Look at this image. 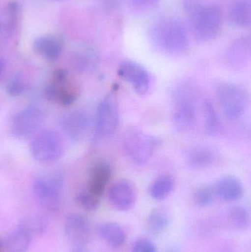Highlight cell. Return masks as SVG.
<instances>
[{
  "instance_id": "23",
  "label": "cell",
  "mask_w": 251,
  "mask_h": 252,
  "mask_svg": "<svg viewBox=\"0 0 251 252\" xmlns=\"http://www.w3.org/2000/svg\"><path fill=\"white\" fill-rule=\"evenodd\" d=\"M170 223V216L163 209H155L150 212L147 220V228L153 235L163 233Z\"/></svg>"
},
{
  "instance_id": "16",
  "label": "cell",
  "mask_w": 251,
  "mask_h": 252,
  "mask_svg": "<svg viewBox=\"0 0 251 252\" xmlns=\"http://www.w3.org/2000/svg\"><path fill=\"white\" fill-rule=\"evenodd\" d=\"M18 6L9 4L0 13V49L6 45L14 30L17 19Z\"/></svg>"
},
{
  "instance_id": "35",
  "label": "cell",
  "mask_w": 251,
  "mask_h": 252,
  "mask_svg": "<svg viewBox=\"0 0 251 252\" xmlns=\"http://www.w3.org/2000/svg\"><path fill=\"white\" fill-rule=\"evenodd\" d=\"M0 249H1V242H0Z\"/></svg>"
},
{
  "instance_id": "9",
  "label": "cell",
  "mask_w": 251,
  "mask_h": 252,
  "mask_svg": "<svg viewBox=\"0 0 251 252\" xmlns=\"http://www.w3.org/2000/svg\"><path fill=\"white\" fill-rule=\"evenodd\" d=\"M45 115L40 108L29 106L13 117L10 133L16 139H25L38 131L43 125Z\"/></svg>"
},
{
  "instance_id": "29",
  "label": "cell",
  "mask_w": 251,
  "mask_h": 252,
  "mask_svg": "<svg viewBox=\"0 0 251 252\" xmlns=\"http://www.w3.org/2000/svg\"><path fill=\"white\" fill-rule=\"evenodd\" d=\"M215 198V192L210 187H203L196 192L195 201L200 207H206L212 204Z\"/></svg>"
},
{
  "instance_id": "21",
  "label": "cell",
  "mask_w": 251,
  "mask_h": 252,
  "mask_svg": "<svg viewBox=\"0 0 251 252\" xmlns=\"http://www.w3.org/2000/svg\"><path fill=\"white\" fill-rule=\"evenodd\" d=\"M30 244V235L25 227L18 228L6 238L4 247L7 252H27Z\"/></svg>"
},
{
  "instance_id": "17",
  "label": "cell",
  "mask_w": 251,
  "mask_h": 252,
  "mask_svg": "<svg viewBox=\"0 0 251 252\" xmlns=\"http://www.w3.org/2000/svg\"><path fill=\"white\" fill-rule=\"evenodd\" d=\"M33 49L37 54L48 62H55L61 53V44L53 36H41L35 40Z\"/></svg>"
},
{
  "instance_id": "32",
  "label": "cell",
  "mask_w": 251,
  "mask_h": 252,
  "mask_svg": "<svg viewBox=\"0 0 251 252\" xmlns=\"http://www.w3.org/2000/svg\"><path fill=\"white\" fill-rule=\"evenodd\" d=\"M137 5L142 7H150L156 5L160 0H132Z\"/></svg>"
},
{
  "instance_id": "2",
  "label": "cell",
  "mask_w": 251,
  "mask_h": 252,
  "mask_svg": "<svg viewBox=\"0 0 251 252\" xmlns=\"http://www.w3.org/2000/svg\"><path fill=\"white\" fill-rule=\"evenodd\" d=\"M217 95L225 118L236 121L243 116L249 103L247 93L234 83L224 82L217 88Z\"/></svg>"
},
{
  "instance_id": "25",
  "label": "cell",
  "mask_w": 251,
  "mask_h": 252,
  "mask_svg": "<svg viewBox=\"0 0 251 252\" xmlns=\"http://www.w3.org/2000/svg\"><path fill=\"white\" fill-rule=\"evenodd\" d=\"M205 127L208 134L215 136L220 128V120L213 103L210 100H206L203 103Z\"/></svg>"
},
{
  "instance_id": "28",
  "label": "cell",
  "mask_w": 251,
  "mask_h": 252,
  "mask_svg": "<svg viewBox=\"0 0 251 252\" xmlns=\"http://www.w3.org/2000/svg\"><path fill=\"white\" fill-rule=\"evenodd\" d=\"M26 85L20 73L15 74L6 84V92L9 95L17 97L25 92Z\"/></svg>"
},
{
  "instance_id": "30",
  "label": "cell",
  "mask_w": 251,
  "mask_h": 252,
  "mask_svg": "<svg viewBox=\"0 0 251 252\" xmlns=\"http://www.w3.org/2000/svg\"><path fill=\"white\" fill-rule=\"evenodd\" d=\"M131 252H157L156 246L147 239H139L134 244Z\"/></svg>"
},
{
  "instance_id": "14",
  "label": "cell",
  "mask_w": 251,
  "mask_h": 252,
  "mask_svg": "<svg viewBox=\"0 0 251 252\" xmlns=\"http://www.w3.org/2000/svg\"><path fill=\"white\" fill-rule=\"evenodd\" d=\"M112 168L106 162L97 163L90 173L88 189L91 193L100 198L103 196L108 184L112 178Z\"/></svg>"
},
{
  "instance_id": "1",
  "label": "cell",
  "mask_w": 251,
  "mask_h": 252,
  "mask_svg": "<svg viewBox=\"0 0 251 252\" xmlns=\"http://www.w3.org/2000/svg\"><path fill=\"white\" fill-rule=\"evenodd\" d=\"M153 44L170 55H181L187 51L189 38L184 25L175 19L158 22L151 31Z\"/></svg>"
},
{
  "instance_id": "11",
  "label": "cell",
  "mask_w": 251,
  "mask_h": 252,
  "mask_svg": "<svg viewBox=\"0 0 251 252\" xmlns=\"http://www.w3.org/2000/svg\"><path fill=\"white\" fill-rule=\"evenodd\" d=\"M118 75L129 83L139 95H144L148 92L150 75L141 65L131 61H125L119 65Z\"/></svg>"
},
{
  "instance_id": "5",
  "label": "cell",
  "mask_w": 251,
  "mask_h": 252,
  "mask_svg": "<svg viewBox=\"0 0 251 252\" xmlns=\"http://www.w3.org/2000/svg\"><path fill=\"white\" fill-rule=\"evenodd\" d=\"M221 24L222 13L217 5H201L193 13V30L200 41L214 39L221 30Z\"/></svg>"
},
{
  "instance_id": "33",
  "label": "cell",
  "mask_w": 251,
  "mask_h": 252,
  "mask_svg": "<svg viewBox=\"0 0 251 252\" xmlns=\"http://www.w3.org/2000/svg\"><path fill=\"white\" fill-rule=\"evenodd\" d=\"M72 252H87L85 251V249L84 247H75Z\"/></svg>"
},
{
  "instance_id": "24",
  "label": "cell",
  "mask_w": 251,
  "mask_h": 252,
  "mask_svg": "<svg viewBox=\"0 0 251 252\" xmlns=\"http://www.w3.org/2000/svg\"><path fill=\"white\" fill-rule=\"evenodd\" d=\"M175 188V181L169 175H164L158 178L149 189L150 197L156 201L165 199Z\"/></svg>"
},
{
  "instance_id": "4",
  "label": "cell",
  "mask_w": 251,
  "mask_h": 252,
  "mask_svg": "<svg viewBox=\"0 0 251 252\" xmlns=\"http://www.w3.org/2000/svg\"><path fill=\"white\" fill-rule=\"evenodd\" d=\"M160 138L140 130H134L127 133L124 147L127 154L136 164H145L162 145Z\"/></svg>"
},
{
  "instance_id": "7",
  "label": "cell",
  "mask_w": 251,
  "mask_h": 252,
  "mask_svg": "<svg viewBox=\"0 0 251 252\" xmlns=\"http://www.w3.org/2000/svg\"><path fill=\"white\" fill-rule=\"evenodd\" d=\"M30 152L34 159L38 162H53L63 156L64 144L57 132L44 130L32 139Z\"/></svg>"
},
{
  "instance_id": "31",
  "label": "cell",
  "mask_w": 251,
  "mask_h": 252,
  "mask_svg": "<svg viewBox=\"0 0 251 252\" xmlns=\"http://www.w3.org/2000/svg\"><path fill=\"white\" fill-rule=\"evenodd\" d=\"M68 73L64 69H58L53 75V81L56 83H64L67 81Z\"/></svg>"
},
{
  "instance_id": "3",
  "label": "cell",
  "mask_w": 251,
  "mask_h": 252,
  "mask_svg": "<svg viewBox=\"0 0 251 252\" xmlns=\"http://www.w3.org/2000/svg\"><path fill=\"white\" fill-rule=\"evenodd\" d=\"M63 177L60 172L40 176L33 183L35 196L47 210L56 211L63 199Z\"/></svg>"
},
{
  "instance_id": "26",
  "label": "cell",
  "mask_w": 251,
  "mask_h": 252,
  "mask_svg": "<svg viewBox=\"0 0 251 252\" xmlns=\"http://www.w3.org/2000/svg\"><path fill=\"white\" fill-rule=\"evenodd\" d=\"M231 223L238 229H246L250 225L251 216L249 210L243 206H234L229 211Z\"/></svg>"
},
{
  "instance_id": "27",
  "label": "cell",
  "mask_w": 251,
  "mask_h": 252,
  "mask_svg": "<svg viewBox=\"0 0 251 252\" xmlns=\"http://www.w3.org/2000/svg\"><path fill=\"white\" fill-rule=\"evenodd\" d=\"M100 198L93 195L89 191H83L78 193L77 201L78 204L84 210L88 211H94L98 209L100 206Z\"/></svg>"
},
{
  "instance_id": "12",
  "label": "cell",
  "mask_w": 251,
  "mask_h": 252,
  "mask_svg": "<svg viewBox=\"0 0 251 252\" xmlns=\"http://www.w3.org/2000/svg\"><path fill=\"white\" fill-rule=\"evenodd\" d=\"M64 231L68 240L75 247H84L91 238L89 222L84 216L72 214L65 220Z\"/></svg>"
},
{
  "instance_id": "34",
  "label": "cell",
  "mask_w": 251,
  "mask_h": 252,
  "mask_svg": "<svg viewBox=\"0 0 251 252\" xmlns=\"http://www.w3.org/2000/svg\"><path fill=\"white\" fill-rule=\"evenodd\" d=\"M3 69H4V63L1 61H0V77H1Z\"/></svg>"
},
{
  "instance_id": "8",
  "label": "cell",
  "mask_w": 251,
  "mask_h": 252,
  "mask_svg": "<svg viewBox=\"0 0 251 252\" xmlns=\"http://www.w3.org/2000/svg\"><path fill=\"white\" fill-rule=\"evenodd\" d=\"M119 105L114 94H110L103 99L96 115L94 139H108L116 131L119 124Z\"/></svg>"
},
{
  "instance_id": "18",
  "label": "cell",
  "mask_w": 251,
  "mask_h": 252,
  "mask_svg": "<svg viewBox=\"0 0 251 252\" xmlns=\"http://www.w3.org/2000/svg\"><path fill=\"white\" fill-rule=\"evenodd\" d=\"M217 191L221 199L227 202H233L243 196V186L237 178L225 176L218 182Z\"/></svg>"
},
{
  "instance_id": "22",
  "label": "cell",
  "mask_w": 251,
  "mask_h": 252,
  "mask_svg": "<svg viewBox=\"0 0 251 252\" xmlns=\"http://www.w3.org/2000/svg\"><path fill=\"white\" fill-rule=\"evenodd\" d=\"M215 155L209 148L198 147L193 148L187 154V162L193 169H204L215 162Z\"/></svg>"
},
{
  "instance_id": "15",
  "label": "cell",
  "mask_w": 251,
  "mask_h": 252,
  "mask_svg": "<svg viewBox=\"0 0 251 252\" xmlns=\"http://www.w3.org/2000/svg\"><path fill=\"white\" fill-rule=\"evenodd\" d=\"M251 55V41L249 37H244L233 43L228 53V62L233 69L244 67Z\"/></svg>"
},
{
  "instance_id": "10",
  "label": "cell",
  "mask_w": 251,
  "mask_h": 252,
  "mask_svg": "<svg viewBox=\"0 0 251 252\" xmlns=\"http://www.w3.org/2000/svg\"><path fill=\"white\" fill-rule=\"evenodd\" d=\"M60 126L62 131L69 140L81 142L88 134L91 127V114L84 109L71 111L61 117Z\"/></svg>"
},
{
  "instance_id": "13",
  "label": "cell",
  "mask_w": 251,
  "mask_h": 252,
  "mask_svg": "<svg viewBox=\"0 0 251 252\" xmlns=\"http://www.w3.org/2000/svg\"><path fill=\"white\" fill-rule=\"evenodd\" d=\"M108 195L111 204L119 211H128L135 204V190L127 181H120L112 185Z\"/></svg>"
},
{
  "instance_id": "19",
  "label": "cell",
  "mask_w": 251,
  "mask_h": 252,
  "mask_svg": "<svg viewBox=\"0 0 251 252\" xmlns=\"http://www.w3.org/2000/svg\"><path fill=\"white\" fill-rule=\"evenodd\" d=\"M229 19L234 26L246 28L251 23V0H238L230 9Z\"/></svg>"
},
{
  "instance_id": "6",
  "label": "cell",
  "mask_w": 251,
  "mask_h": 252,
  "mask_svg": "<svg viewBox=\"0 0 251 252\" xmlns=\"http://www.w3.org/2000/svg\"><path fill=\"white\" fill-rule=\"evenodd\" d=\"M174 108L172 121L175 128L185 131L195 121L196 107L194 94L188 86L181 85L173 92Z\"/></svg>"
},
{
  "instance_id": "20",
  "label": "cell",
  "mask_w": 251,
  "mask_h": 252,
  "mask_svg": "<svg viewBox=\"0 0 251 252\" xmlns=\"http://www.w3.org/2000/svg\"><path fill=\"white\" fill-rule=\"evenodd\" d=\"M100 236L113 248H119L125 244L126 236L122 228L115 222H106L98 228Z\"/></svg>"
}]
</instances>
